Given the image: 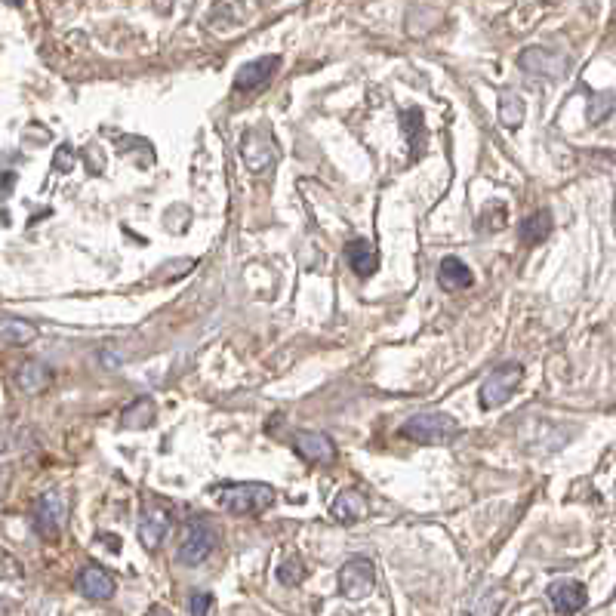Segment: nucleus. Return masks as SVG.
I'll return each instance as SVG.
<instances>
[{"label": "nucleus", "mask_w": 616, "mask_h": 616, "mask_svg": "<svg viewBox=\"0 0 616 616\" xmlns=\"http://www.w3.org/2000/svg\"><path fill=\"white\" fill-rule=\"evenodd\" d=\"M459 432H462L459 422L450 413H441V410L416 413L401 426V435L410 438V441H419V444H450L453 438H459Z\"/></svg>", "instance_id": "nucleus-1"}, {"label": "nucleus", "mask_w": 616, "mask_h": 616, "mask_svg": "<svg viewBox=\"0 0 616 616\" xmlns=\"http://www.w3.org/2000/svg\"><path fill=\"white\" fill-rule=\"evenodd\" d=\"M275 503V490L268 484H228L219 493V506L231 515H259Z\"/></svg>", "instance_id": "nucleus-2"}, {"label": "nucleus", "mask_w": 616, "mask_h": 616, "mask_svg": "<svg viewBox=\"0 0 616 616\" xmlns=\"http://www.w3.org/2000/svg\"><path fill=\"white\" fill-rule=\"evenodd\" d=\"M521 379H524V367L521 364H503V367H496L487 379H484V385H481V407L484 410H496V407H503L512 395H515V389L521 385Z\"/></svg>", "instance_id": "nucleus-3"}, {"label": "nucleus", "mask_w": 616, "mask_h": 616, "mask_svg": "<svg viewBox=\"0 0 616 616\" xmlns=\"http://www.w3.org/2000/svg\"><path fill=\"white\" fill-rule=\"evenodd\" d=\"M213 549H216V530H213V524L210 521H191L176 558L185 567H195V564L207 561L213 555Z\"/></svg>", "instance_id": "nucleus-4"}, {"label": "nucleus", "mask_w": 616, "mask_h": 616, "mask_svg": "<svg viewBox=\"0 0 616 616\" xmlns=\"http://www.w3.org/2000/svg\"><path fill=\"white\" fill-rule=\"evenodd\" d=\"M376 586V573H373V561L364 555H355L342 564L339 570V592L345 598H367Z\"/></svg>", "instance_id": "nucleus-5"}, {"label": "nucleus", "mask_w": 616, "mask_h": 616, "mask_svg": "<svg viewBox=\"0 0 616 616\" xmlns=\"http://www.w3.org/2000/svg\"><path fill=\"white\" fill-rule=\"evenodd\" d=\"M62 524H65V499H62V493L50 490L37 499V506H34V530H37V536H44L47 543H53V539L62 533Z\"/></svg>", "instance_id": "nucleus-6"}, {"label": "nucleus", "mask_w": 616, "mask_h": 616, "mask_svg": "<svg viewBox=\"0 0 616 616\" xmlns=\"http://www.w3.org/2000/svg\"><path fill=\"white\" fill-rule=\"evenodd\" d=\"M296 453L312 462V466H327L336 459V444L324 432H299L296 435Z\"/></svg>", "instance_id": "nucleus-7"}, {"label": "nucleus", "mask_w": 616, "mask_h": 616, "mask_svg": "<svg viewBox=\"0 0 616 616\" xmlns=\"http://www.w3.org/2000/svg\"><path fill=\"white\" fill-rule=\"evenodd\" d=\"M281 68V56H262L247 62L238 74H235V90H259L275 77V71Z\"/></svg>", "instance_id": "nucleus-8"}, {"label": "nucleus", "mask_w": 616, "mask_h": 616, "mask_svg": "<svg viewBox=\"0 0 616 616\" xmlns=\"http://www.w3.org/2000/svg\"><path fill=\"white\" fill-rule=\"evenodd\" d=\"M549 601L558 613H576V610H583L589 595H586V586L583 583H573V580H558L549 586Z\"/></svg>", "instance_id": "nucleus-9"}, {"label": "nucleus", "mask_w": 616, "mask_h": 616, "mask_svg": "<svg viewBox=\"0 0 616 616\" xmlns=\"http://www.w3.org/2000/svg\"><path fill=\"white\" fill-rule=\"evenodd\" d=\"M244 161L250 164V170H265L268 164L275 161V142L265 130H250L244 136Z\"/></svg>", "instance_id": "nucleus-10"}, {"label": "nucleus", "mask_w": 616, "mask_h": 616, "mask_svg": "<svg viewBox=\"0 0 616 616\" xmlns=\"http://www.w3.org/2000/svg\"><path fill=\"white\" fill-rule=\"evenodd\" d=\"M77 589L93 601H108L114 595V576L108 570L90 564V567L81 570V576H77Z\"/></svg>", "instance_id": "nucleus-11"}, {"label": "nucleus", "mask_w": 616, "mask_h": 616, "mask_svg": "<svg viewBox=\"0 0 616 616\" xmlns=\"http://www.w3.org/2000/svg\"><path fill=\"white\" fill-rule=\"evenodd\" d=\"M170 530V512L167 509H148L139 521V539L145 549H158L161 539Z\"/></svg>", "instance_id": "nucleus-12"}, {"label": "nucleus", "mask_w": 616, "mask_h": 616, "mask_svg": "<svg viewBox=\"0 0 616 616\" xmlns=\"http://www.w3.org/2000/svg\"><path fill=\"white\" fill-rule=\"evenodd\" d=\"M330 512L339 524H358V521L367 518V499L358 490H342Z\"/></svg>", "instance_id": "nucleus-13"}, {"label": "nucleus", "mask_w": 616, "mask_h": 616, "mask_svg": "<svg viewBox=\"0 0 616 616\" xmlns=\"http://www.w3.org/2000/svg\"><path fill=\"white\" fill-rule=\"evenodd\" d=\"M518 62H521L530 74H549V77H561L564 68H567V59H564V56L546 53L543 47H530L527 53H521Z\"/></svg>", "instance_id": "nucleus-14"}, {"label": "nucleus", "mask_w": 616, "mask_h": 616, "mask_svg": "<svg viewBox=\"0 0 616 616\" xmlns=\"http://www.w3.org/2000/svg\"><path fill=\"white\" fill-rule=\"evenodd\" d=\"M438 281H441V287H447V290H469V287L475 284L472 268L462 262L459 256H444V259H441Z\"/></svg>", "instance_id": "nucleus-15"}, {"label": "nucleus", "mask_w": 616, "mask_h": 616, "mask_svg": "<svg viewBox=\"0 0 616 616\" xmlns=\"http://www.w3.org/2000/svg\"><path fill=\"white\" fill-rule=\"evenodd\" d=\"M345 259H349V265L355 268L358 278H370L376 268H379V253L370 241H352L349 247H345Z\"/></svg>", "instance_id": "nucleus-16"}, {"label": "nucleus", "mask_w": 616, "mask_h": 616, "mask_svg": "<svg viewBox=\"0 0 616 616\" xmlns=\"http://www.w3.org/2000/svg\"><path fill=\"white\" fill-rule=\"evenodd\" d=\"M50 379H53V373H50V367L41 364V361H25V364L16 370V385H19L22 392H28V395L44 392L47 385H50Z\"/></svg>", "instance_id": "nucleus-17"}, {"label": "nucleus", "mask_w": 616, "mask_h": 616, "mask_svg": "<svg viewBox=\"0 0 616 616\" xmlns=\"http://www.w3.org/2000/svg\"><path fill=\"white\" fill-rule=\"evenodd\" d=\"M552 231V216L546 210H536L533 216H527L521 222V241L524 244H543Z\"/></svg>", "instance_id": "nucleus-18"}, {"label": "nucleus", "mask_w": 616, "mask_h": 616, "mask_svg": "<svg viewBox=\"0 0 616 616\" xmlns=\"http://www.w3.org/2000/svg\"><path fill=\"white\" fill-rule=\"evenodd\" d=\"M0 336L10 345H28L37 339V327L22 318H0Z\"/></svg>", "instance_id": "nucleus-19"}, {"label": "nucleus", "mask_w": 616, "mask_h": 616, "mask_svg": "<svg viewBox=\"0 0 616 616\" xmlns=\"http://www.w3.org/2000/svg\"><path fill=\"white\" fill-rule=\"evenodd\" d=\"M524 99L518 96V93H512V90H506L503 96H499V121H503L509 130H515V127H521V121H524Z\"/></svg>", "instance_id": "nucleus-20"}, {"label": "nucleus", "mask_w": 616, "mask_h": 616, "mask_svg": "<svg viewBox=\"0 0 616 616\" xmlns=\"http://www.w3.org/2000/svg\"><path fill=\"white\" fill-rule=\"evenodd\" d=\"M154 422V404L151 398H136L127 410H124V426L127 429H148Z\"/></svg>", "instance_id": "nucleus-21"}, {"label": "nucleus", "mask_w": 616, "mask_h": 616, "mask_svg": "<svg viewBox=\"0 0 616 616\" xmlns=\"http://www.w3.org/2000/svg\"><path fill=\"white\" fill-rule=\"evenodd\" d=\"M404 133H407V139H410V145H413V158L419 154V136H422V111L419 108H410L407 114H404Z\"/></svg>", "instance_id": "nucleus-22"}, {"label": "nucleus", "mask_w": 616, "mask_h": 616, "mask_svg": "<svg viewBox=\"0 0 616 616\" xmlns=\"http://www.w3.org/2000/svg\"><path fill=\"white\" fill-rule=\"evenodd\" d=\"M305 576V567H302V558H290L287 564H281L278 567V580L284 583V586H296L299 580Z\"/></svg>", "instance_id": "nucleus-23"}, {"label": "nucleus", "mask_w": 616, "mask_h": 616, "mask_svg": "<svg viewBox=\"0 0 616 616\" xmlns=\"http://www.w3.org/2000/svg\"><path fill=\"white\" fill-rule=\"evenodd\" d=\"M74 161H77L74 148H71V145H59L56 158H53V167H56L59 173H71V170H74Z\"/></svg>", "instance_id": "nucleus-24"}, {"label": "nucleus", "mask_w": 616, "mask_h": 616, "mask_svg": "<svg viewBox=\"0 0 616 616\" xmlns=\"http://www.w3.org/2000/svg\"><path fill=\"white\" fill-rule=\"evenodd\" d=\"M210 610H213V595L210 592L191 595V616H210Z\"/></svg>", "instance_id": "nucleus-25"}, {"label": "nucleus", "mask_w": 616, "mask_h": 616, "mask_svg": "<svg viewBox=\"0 0 616 616\" xmlns=\"http://www.w3.org/2000/svg\"><path fill=\"white\" fill-rule=\"evenodd\" d=\"M13 185H16V176H13V173H0V198H7L10 191H13Z\"/></svg>", "instance_id": "nucleus-26"}, {"label": "nucleus", "mask_w": 616, "mask_h": 616, "mask_svg": "<svg viewBox=\"0 0 616 616\" xmlns=\"http://www.w3.org/2000/svg\"><path fill=\"white\" fill-rule=\"evenodd\" d=\"M148 616H173V613H167L164 607H151V610H148Z\"/></svg>", "instance_id": "nucleus-27"}, {"label": "nucleus", "mask_w": 616, "mask_h": 616, "mask_svg": "<svg viewBox=\"0 0 616 616\" xmlns=\"http://www.w3.org/2000/svg\"><path fill=\"white\" fill-rule=\"evenodd\" d=\"M4 607H7V604H4V601H0V613H4Z\"/></svg>", "instance_id": "nucleus-28"}]
</instances>
